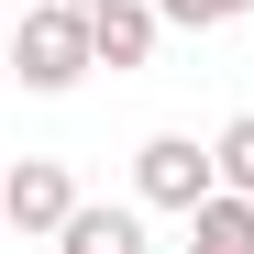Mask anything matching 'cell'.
<instances>
[{"label":"cell","instance_id":"6da1fadb","mask_svg":"<svg viewBox=\"0 0 254 254\" xmlns=\"http://www.w3.org/2000/svg\"><path fill=\"white\" fill-rule=\"evenodd\" d=\"M100 66V45H89V11L77 0H45V11H22V33H11V77L22 89H77V77Z\"/></svg>","mask_w":254,"mask_h":254},{"label":"cell","instance_id":"ba28073f","mask_svg":"<svg viewBox=\"0 0 254 254\" xmlns=\"http://www.w3.org/2000/svg\"><path fill=\"white\" fill-rule=\"evenodd\" d=\"M155 11L177 22V33H221V22H243V11H254V0H155Z\"/></svg>","mask_w":254,"mask_h":254},{"label":"cell","instance_id":"52a82bcc","mask_svg":"<svg viewBox=\"0 0 254 254\" xmlns=\"http://www.w3.org/2000/svg\"><path fill=\"white\" fill-rule=\"evenodd\" d=\"M210 155H221V188H243V199H254V111H243V122H221V144H210Z\"/></svg>","mask_w":254,"mask_h":254},{"label":"cell","instance_id":"3957f363","mask_svg":"<svg viewBox=\"0 0 254 254\" xmlns=\"http://www.w3.org/2000/svg\"><path fill=\"white\" fill-rule=\"evenodd\" d=\"M66 210H77V177L56 155H22L11 177H0V221L11 232H66Z\"/></svg>","mask_w":254,"mask_h":254},{"label":"cell","instance_id":"5b68a950","mask_svg":"<svg viewBox=\"0 0 254 254\" xmlns=\"http://www.w3.org/2000/svg\"><path fill=\"white\" fill-rule=\"evenodd\" d=\"M56 254H144V210H100V199H77L66 232H56Z\"/></svg>","mask_w":254,"mask_h":254},{"label":"cell","instance_id":"8992f818","mask_svg":"<svg viewBox=\"0 0 254 254\" xmlns=\"http://www.w3.org/2000/svg\"><path fill=\"white\" fill-rule=\"evenodd\" d=\"M188 254H254V199L243 188H210L188 210Z\"/></svg>","mask_w":254,"mask_h":254},{"label":"cell","instance_id":"9c48e42d","mask_svg":"<svg viewBox=\"0 0 254 254\" xmlns=\"http://www.w3.org/2000/svg\"><path fill=\"white\" fill-rule=\"evenodd\" d=\"M77 11H100V0H77Z\"/></svg>","mask_w":254,"mask_h":254},{"label":"cell","instance_id":"277c9868","mask_svg":"<svg viewBox=\"0 0 254 254\" xmlns=\"http://www.w3.org/2000/svg\"><path fill=\"white\" fill-rule=\"evenodd\" d=\"M155 33H166V11H155V0H100V11H89L100 66H144V56H155Z\"/></svg>","mask_w":254,"mask_h":254},{"label":"cell","instance_id":"7a4b0ae2","mask_svg":"<svg viewBox=\"0 0 254 254\" xmlns=\"http://www.w3.org/2000/svg\"><path fill=\"white\" fill-rule=\"evenodd\" d=\"M210 188H221V155H210L199 133H155V144L133 155V199H144V210H177V221H188Z\"/></svg>","mask_w":254,"mask_h":254}]
</instances>
